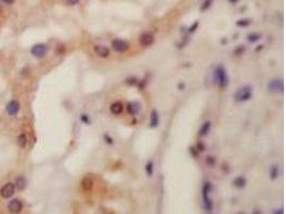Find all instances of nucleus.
I'll return each instance as SVG.
<instances>
[{"label": "nucleus", "instance_id": "obj_20", "mask_svg": "<svg viewBox=\"0 0 286 214\" xmlns=\"http://www.w3.org/2000/svg\"><path fill=\"white\" fill-rule=\"evenodd\" d=\"M146 172L149 177L153 175V163H152V161H149L146 165Z\"/></svg>", "mask_w": 286, "mask_h": 214}, {"label": "nucleus", "instance_id": "obj_21", "mask_svg": "<svg viewBox=\"0 0 286 214\" xmlns=\"http://www.w3.org/2000/svg\"><path fill=\"white\" fill-rule=\"evenodd\" d=\"M212 1H213V0H205L204 3H202V6H200V10H202V11H206L208 8H210Z\"/></svg>", "mask_w": 286, "mask_h": 214}, {"label": "nucleus", "instance_id": "obj_2", "mask_svg": "<svg viewBox=\"0 0 286 214\" xmlns=\"http://www.w3.org/2000/svg\"><path fill=\"white\" fill-rule=\"evenodd\" d=\"M211 190H212V184L210 182H206L202 186V201H204V208L207 212H210L213 210V202L209 197Z\"/></svg>", "mask_w": 286, "mask_h": 214}, {"label": "nucleus", "instance_id": "obj_7", "mask_svg": "<svg viewBox=\"0 0 286 214\" xmlns=\"http://www.w3.org/2000/svg\"><path fill=\"white\" fill-rule=\"evenodd\" d=\"M14 192H15L14 184L6 183V184H4V185L2 186L1 190H0V195L3 198H6V199H8V198L12 197V196L14 195Z\"/></svg>", "mask_w": 286, "mask_h": 214}, {"label": "nucleus", "instance_id": "obj_23", "mask_svg": "<svg viewBox=\"0 0 286 214\" xmlns=\"http://www.w3.org/2000/svg\"><path fill=\"white\" fill-rule=\"evenodd\" d=\"M236 25H237L238 27H247L250 25V21H247V19H241V21H238Z\"/></svg>", "mask_w": 286, "mask_h": 214}, {"label": "nucleus", "instance_id": "obj_12", "mask_svg": "<svg viewBox=\"0 0 286 214\" xmlns=\"http://www.w3.org/2000/svg\"><path fill=\"white\" fill-rule=\"evenodd\" d=\"M141 106L138 102L133 101V102H130L129 104H128L127 110L131 116H135V115H137L139 111H141Z\"/></svg>", "mask_w": 286, "mask_h": 214}, {"label": "nucleus", "instance_id": "obj_29", "mask_svg": "<svg viewBox=\"0 0 286 214\" xmlns=\"http://www.w3.org/2000/svg\"><path fill=\"white\" fill-rule=\"evenodd\" d=\"M273 214H283V210L282 209H280V210H278V211H276Z\"/></svg>", "mask_w": 286, "mask_h": 214}, {"label": "nucleus", "instance_id": "obj_15", "mask_svg": "<svg viewBox=\"0 0 286 214\" xmlns=\"http://www.w3.org/2000/svg\"><path fill=\"white\" fill-rule=\"evenodd\" d=\"M159 125V114L157 110H152L150 114V120H149V127L151 128H154Z\"/></svg>", "mask_w": 286, "mask_h": 214}, {"label": "nucleus", "instance_id": "obj_10", "mask_svg": "<svg viewBox=\"0 0 286 214\" xmlns=\"http://www.w3.org/2000/svg\"><path fill=\"white\" fill-rule=\"evenodd\" d=\"M19 109H21V105H19V103L15 100L11 101V102L6 105V111H8V114L10 115V116H15V115L19 111Z\"/></svg>", "mask_w": 286, "mask_h": 214}, {"label": "nucleus", "instance_id": "obj_11", "mask_svg": "<svg viewBox=\"0 0 286 214\" xmlns=\"http://www.w3.org/2000/svg\"><path fill=\"white\" fill-rule=\"evenodd\" d=\"M8 208L12 213H19L22 210V204L19 199H13L10 201Z\"/></svg>", "mask_w": 286, "mask_h": 214}, {"label": "nucleus", "instance_id": "obj_18", "mask_svg": "<svg viewBox=\"0 0 286 214\" xmlns=\"http://www.w3.org/2000/svg\"><path fill=\"white\" fill-rule=\"evenodd\" d=\"M17 143H18V146L22 148V149L26 148V146H27V136H26V134H24V133L19 134V136L17 137Z\"/></svg>", "mask_w": 286, "mask_h": 214}, {"label": "nucleus", "instance_id": "obj_3", "mask_svg": "<svg viewBox=\"0 0 286 214\" xmlns=\"http://www.w3.org/2000/svg\"><path fill=\"white\" fill-rule=\"evenodd\" d=\"M253 95V90L250 86H244L238 89L236 93L234 94V98L237 102H247Z\"/></svg>", "mask_w": 286, "mask_h": 214}, {"label": "nucleus", "instance_id": "obj_31", "mask_svg": "<svg viewBox=\"0 0 286 214\" xmlns=\"http://www.w3.org/2000/svg\"><path fill=\"white\" fill-rule=\"evenodd\" d=\"M255 214H258V213H255Z\"/></svg>", "mask_w": 286, "mask_h": 214}, {"label": "nucleus", "instance_id": "obj_24", "mask_svg": "<svg viewBox=\"0 0 286 214\" xmlns=\"http://www.w3.org/2000/svg\"><path fill=\"white\" fill-rule=\"evenodd\" d=\"M80 1V0H66V2L67 4H70V6H75V4H77Z\"/></svg>", "mask_w": 286, "mask_h": 214}, {"label": "nucleus", "instance_id": "obj_9", "mask_svg": "<svg viewBox=\"0 0 286 214\" xmlns=\"http://www.w3.org/2000/svg\"><path fill=\"white\" fill-rule=\"evenodd\" d=\"M153 41H154V37L152 35V33H150V32L143 33V34L141 35V38H139V44L143 47L150 46V45H152Z\"/></svg>", "mask_w": 286, "mask_h": 214}, {"label": "nucleus", "instance_id": "obj_30", "mask_svg": "<svg viewBox=\"0 0 286 214\" xmlns=\"http://www.w3.org/2000/svg\"><path fill=\"white\" fill-rule=\"evenodd\" d=\"M229 1H231V3H235V2H237V1H238V0H229Z\"/></svg>", "mask_w": 286, "mask_h": 214}, {"label": "nucleus", "instance_id": "obj_19", "mask_svg": "<svg viewBox=\"0 0 286 214\" xmlns=\"http://www.w3.org/2000/svg\"><path fill=\"white\" fill-rule=\"evenodd\" d=\"M245 178H243V177H238V178H236L235 180H234V185L235 186H237V188H243V186L245 185Z\"/></svg>", "mask_w": 286, "mask_h": 214}, {"label": "nucleus", "instance_id": "obj_26", "mask_svg": "<svg viewBox=\"0 0 286 214\" xmlns=\"http://www.w3.org/2000/svg\"><path fill=\"white\" fill-rule=\"evenodd\" d=\"M197 26H198V22H195V25H194V26H193V27H191V28H190V32H194V31H195L194 29L196 28Z\"/></svg>", "mask_w": 286, "mask_h": 214}, {"label": "nucleus", "instance_id": "obj_14", "mask_svg": "<svg viewBox=\"0 0 286 214\" xmlns=\"http://www.w3.org/2000/svg\"><path fill=\"white\" fill-rule=\"evenodd\" d=\"M80 184H82V188L85 192H89V191H91L92 188H93V180L90 177H85L84 179L82 180V183Z\"/></svg>", "mask_w": 286, "mask_h": 214}, {"label": "nucleus", "instance_id": "obj_16", "mask_svg": "<svg viewBox=\"0 0 286 214\" xmlns=\"http://www.w3.org/2000/svg\"><path fill=\"white\" fill-rule=\"evenodd\" d=\"M26 185H27V181L22 176H19V177L16 178L14 186L17 188V191H24L25 188H26Z\"/></svg>", "mask_w": 286, "mask_h": 214}, {"label": "nucleus", "instance_id": "obj_8", "mask_svg": "<svg viewBox=\"0 0 286 214\" xmlns=\"http://www.w3.org/2000/svg\"><path fill=\"white\" fill-rule=\"evenodd\" d=\"M93 50H94V53H96V55L100 58H107V57H109V55H110L109 48L107 46H105V45H100V44L96 45V46L93 47Z\"/></svg>", "mask_w": 286, "mask_h": 214}, {"label": "nucleus", "instance_id": "obj_6", "mask_svg": "<svg viewBox=\"0 0 286 214\" xmlns=\"http://www.w3.org/2000/svg\"><path fill=\"white\" fill-rule=\"evenodd\" d=\"M268 91L272 93H278L283 91V80L282 79H273L268 83Z\"/></svg>", "mask_w": 286, "mask_h": 214}, {"label": "nucleus", "instance_id": "obj_4", "mask_svg": "<svg viewBox=\"0 0 286 214\" xmlns=\"http://www.w3.org/2000/svg\"><path fill=\"white\" fill-rule=\"evenodd\" d=\"M112 48L114 51L118 54H123L130 48L129 43H128L125 40L122 39H115L114 41L112 42Z\"/></svg>", "mask_w": 286, "mask_h": 214}, {"label": "nucleus", "instance_id": "obj_1", "mask_svg": "<svg viewBox=\"0 0 286 214\" xmlns=\"http://www.w3.org/2000/svg\"><path fill=\"white\" fill-rule=\"evenodd\" d=\"M213 79L214 83L218 85L220 89H225L228 86V76H227V72L222 65H218L214 69L213 72Z\"/></svg>", "mask_w": 286, "mask_h": 214}, {"label": "nucleus", "instance_id": "obj_5", "mask_svg": "<svg viewBox=\"0 0 286 214\" xmlns=\"http://www.w3.org/2000/svg\"><path fill=\"white\" fill-rule=\"evenodd\" d=\"M47 53H48V47H47L46 44H43V43L35 45L31 48V55L37 58H43L47 55Z\"/></svg>", "mask_w": 286, "mask_h": 214}, {"label": "nucleus", "instance_id": "obj_22", "mask_svg": "<svg viewBox=\"0 0 286 214\" xmlns=\"http://www.w3.org/2000/svg\"><path fill=\"white\" fill-rule=\"evenodd\" d=\"M247 38H249V41L250 42L253 43V42H256L257 40H259L260 39V35L258 34V33H252V34H250Z\"/></svg>", "mask_w": 286, "mask_h": 214}, {"label": "nucleus", "instance_id": "obj_25", "mask_svg": "<svg viewBox=\"0 0 286 214\" xmlns=\"http://www.w3.org/2000/svg\"><path fill=\"white\" fill-rule=\"evenodd\" d=\"M82 120L84 121V122H86V123H89L88 117H87V115H83V116H82Z\"/></svg>", "mask_w": 286, "mask_h": 214}, {"label": "nucleus", "instance_id": "obj_28", "mask_svg": "<svg viewBox=\"0 0 286 214\" xmlns=\"http://www.w3.org/2000/svg\"><path fill=\"white\" fill-rule=\"evenodd\" d=\"M2 1L6 2V3H8V4H11V3H13L15 0H2Z\"/></svg>", "mask_w": 286, "mask_h": 214}, {"label": "nucleus", "instance_id": "obj_27", "mask_svg": "<svg viewBox=\"0 0 286 214\" xmlns=\"http://www.w3.org/2000/svg\"><path fill=\"white\" fill-rule=\"evenodd\" d=\"M198 151H204V145H200V143H198Z\"/></svg>", "mask_w": 286, "mask_h": 214}, {"label": "nucleus", "instance_id": "obj_13", "mask_svg": "<svg viewBox=\"0 0 286 214\" xmlns=\"http://www.w3.org/2000/svg\"><path fill=\"white\" fill-rule=\"evenodd\" d=\"M123 108H125V106H123V104L121 102H115L110 105L109 109H110V112H112V115H115V116H119V115L122 114Z\"/></svg>", "mask_w": 286, "mask_h": 214}, {"label": "nucleus", "instance_id": "obj_17", "mask_svg": "<svg viewBox=\"0 0 286 214\" xmlns=\"http://www.w3.org/2000/svg\"><path fill=\"white\" fill-rule=\"evenodd\" d=\"M210 128H211V122L210 121H206L199 128V136H202V137L206 136V135L210 132Z\"/></svg>", "mask_w": 286, "mask_h": 214}]
</instances>
